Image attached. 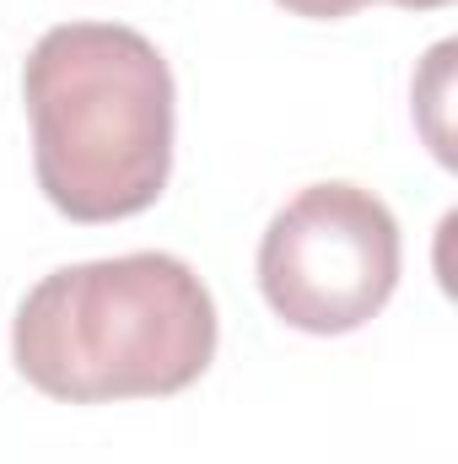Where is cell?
Wrapping results in <instances>:
<instances>
[{"mask_svg":"<svg viewBox=\"0 0 458 464\" xmlns=\"http://www.w3.org/2000/svg\"><path fill=\"white\" fill-rule=\"evenodd\" d=\"M33 389L71 405L189 389L216 356L211 286L178 254L140 248L43 276L11 324Z\"/></svg>","mask_w":458,"mask_h":464,"instance_id":"cell-2","label":"cell"},{"mask_svg":"<svg viewBox=\"0 0 458 464\" xmlns=\"http://www.w3.org/2000/svg\"><path fill=\"white\" fill-rule=\"evenodd\" d=\"M399 286V222L361 184L297 189L259 237V292L302 335L361 330Z\"/></svg>","mask_w":458,"mask_h":464,"instance_id":"cell-3","label":"cell"},{"mask_svg":"<svg viewBox=\"0 0 458 464\" xmlns=\"http://www.w3.org/2000/svg\"><path fill=\"white\" fill-rule=\"evenodd\" d=\"M388 5H405V11H437V5H448V0H388Z\"/></svg>","mask_w":458,"mask_h":464,"instance_id":"cell-5","label":"cell"},{"mask_svg":"<svg viewBox=\"0 0 458 464\" xmlns=\"http://www.w3.org/2000/svg\"><path fill=\"white\" fill-rule=\"evenodd\" d=\"M286 11H297V16H313V22H335V16H350V11H361L367 0H281Z\"/></svg>","mask_w":458,"mask_h":464,"instance_id":"cell-4","label":"cell"},{"mask_svg":"<svg viewBox=\"0 0 458 464\" xmlns=\"http://www.w3.org/2000/svg\"><path fill=\"white\" fill-rule=\"evenodd\" d=\"M33 173L71 222H119L167 189L173 71L157 44L119 22L49 27L22 71Z\"/></svg>","mask_w":458,"mask_h":464,"instance_id":"cell-1","label":"cell"}]
</instances>
